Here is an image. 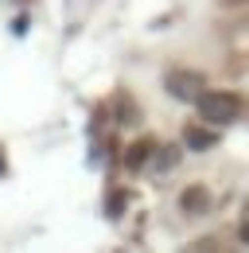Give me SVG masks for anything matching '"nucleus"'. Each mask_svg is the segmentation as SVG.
<instances>
[{
    "label": "nucleus",
    "instance_id": "obj_5",
    "mask_svg": "<svg viewBox=\"0 0 249 253\" xmlns=\"http://www.w3.org/2000/svg\"><path fill=\"white\" fill-rule=\"evenodd\" d=\"M218 136L210 128H199V125H187V148H195V152H207L210 144H214Z\"/></svg>",
    "mask_w": 249,
    "mask_h": 253
},
{
    "label": "nucleus",
    "instance_id": "obj_1",
    "mask_svg": "<svg viewBox=\"0 0 249 253\" xmlns=\"http://www.w3.org/2000/svg\"><path fill=\"white\" fill-rule=\"evenodd\" d=\"M195 105H199L203 121H210V125H230V121H238V113H242V101L234 94H203Z\"/></svg>",
    "mask_w": 249,
    "mask_h": 253
},
{
    "label": "nucleus",
    "instance_id": "obj_3",
    "mask_svg": "<svg viewBox=\"0 0 249 253\" xmlns=\"http://www.w3.org/2000/svg\"><path fill=\"white\" fill-rule=\"evenodd\" d=\"M179 207H183V214H207L210 211V191L207 187H187L179 195Z\"/></svg>",
    "mask_w": 249,
    "mask_h": 253
},
{
    "label": "nucleus",
    "instance_id": "obj_4",
    "mask_svg": "<svg viewBox=\"0 0 249 253\" xmlns=\"http://www.w3.org/2000/svg\"><path fill=\"white\" fill-rule=\"evenodd\" d=\"M179 164V148H171V144H164V148H152V160H148V171H171Z\"/></svg>",
    "mask_w": 249,
    "mask_h": 253
},
{
    "label": "nucleus",
    "instance_id": "obj_2",
    "mask_svg": "<svg viewBox=\"0 0 249 253\" xmlns=\"http://www.w3.org/2000/svg\"><path fill=\"white\" fill-rule=\"evenodd\" d=\"M167 90L179 101H199L203 97V78L191 74V70H175V74H167Z\"/></svg>",
    "mask_w": 249,
    "mask_h": 253
},
{
    "label": "nucleus",
    "instance_id": "obj_6",
    "mask_svg": "<svg viewBox=\"0 0 249 253\" xmlns=\"http://www.w3.org/2000/svg\"><path fill=\"white\" fill-rule=\"evenodd\" d=\"M242 242L249 246V218H246V226H242Z\"/></svg>",
    "mask_w": 249,
    "mask_h": 253
},
{
    "label": "nucleus",
    "instance_id": "obj_7",
    "mask_svg": "<svg viewBox=\"0 0 249 253\" xmlns=\"http://www.w3.org/2000/svg\"><path fill=\"white\" fill-rule=\"evenodd\" d=\"M0 171H4V156H0Z\"/></svg>",
    "mask_w": 249,
    "mask_h": 253
}]
</instances>
